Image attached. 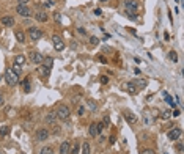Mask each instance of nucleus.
<instances>
[{
	"label": "nucleus",
	"instance_id": "obj_17",
	"mask_svg": "<svg viewBox=\"0 0 184 154\" xmlns=\"http://www.w3.org/2000/svg\"><path fill=\"white\" fill-rule=\"evenodd\" d=\"M69 142H63V143L60 145V154H69Z\"/></svg>",
	"mask_w": 184,
	"mask_h": 154
},
{
	"label": "nucleus",
	"instance_id": "obj_8",
	"mask_svg": "<svg viewBox=\"0 0 184 154\" xmlns=\"http://www.w3.org/2000/svg\"><path fill=\"white\" fill-rule=\"evenodd\" d=\"M121 88H123V90H126L129 94H135V93L139 91V90H137V87L134 85V82H124V83L121 85Z\"/></svg>",
	"mask_w": 184,
	"mask_h": 154
},
{
	"label": "nucleus",
	"instance_id": "obj_37",
	"mask_svg": "<svg viewBox=\"0 0 184 154\" xmlns=\"http://www.w3.org/2000/svg\"><path fill=\"white\" fill-rule=\"evenodd\" d=\"M54 17H55V21H57V22H60V21H61V16H60L58 13H55V14H54Z\"/></svg>",
	"mask_w": 184,
	"mask_h": 154
},
{
	"label": "nucleus",
	"instance_id": "obj_41",
	"mask_svg": "<svg viewBox=\"0 0 184 154\" xmlns=\"http://www.w3.org/2000/svg\"><path fill=\"white\" fill-rule=\"evenodd\" d=\"M172 115H173V117H179V110H175V112L172 113Z\"/></svg>",
	"mask_w": 184,
	"mask_h": 154
},
{
	"label": "nucleus",
	"instance_id": "obj_40",
	"mask_svg": "<svg viewBox=\"0 0 184 154\" xmlns=\"http://www.w3.org/2000/svg\"><path fill=\"white\" fill-rule=\"evenodd\" d=\"M95 14H96V16H101V14H102V11L99 10V8H96V10H95Z\"/></svg>",
	"mask_w": 184,
	"mask_h": 154
},
{
	"label": "nucleus",
	"instance_id": "obj_3",
	"mask_svg": "<svg viewBox=\"0 0 184 154\" xmlns=\"http://www.w3.org/2000/svg\"><path fill=\"white\" fill-rule=\"evenodd\" d=\"M55 113H57V118H60V120H68L69 115H71L68 106H58V109H57Z\"/></svg>",
	"mask_w": 184,
	"mask_h": 154
},
{
	"label": "nucleus",
	"instance_id": "obj_48",
	"mask_svg": "<svg viewBox=\"0 0 184 154\" xmlns=\"http://www.w3.org/2000/svg\"><path fill=\"white\" fill-rule=\"evenodd\" d=\"M99 2H107V0H99Z\"/></svg>",
	"mask_w": 184,
	"mask_h": 154
},
{
	"label": "nucleus",
	"instance_id": "obj_25",
	"mask_svg": "<svg viewBox=\"0 0 184 154\" xmlns=\"http://www.w3.org/2000/svg\"><path fill=\"white\" fill-rule=\"evenodd\" d=\"M39 154H54V149H52L51 146H46V148H43V149H41Z\"/></svg>",
	"mask_w": 184,
	"mask_h": 154
},
{
	"label": "nucleus",
	"instance_id": "obj_19",
	"mask_svg": "<svg viewBox=\"0 0 184 154\" xmlns=\"http://www.w3.org/2000/svg\"><path fill=\"white\" fill-rule=\"evenodd\" d=\"M14 63L19 65V66H24L25 65V57H24V55H17L16 58H14Z\"/></svg>",
	"mask_w": 184,
	"mask_h": 154
},
{
	"label": "nucleus",
	"instance_id": "obj_6",
	"mask_svg": "<svg viewBox=\"0 0 184 154\" xmlns=\"http://www.w3.org/2000/svg\"><path fill=\"white\" fill-rule=\"evenodd\" d=\"M16 13L19 14V16H24V17L32 16V10L27 7V5H17V7H16Z\"/></svg>",
	"mask_w": 184,
	"mask_h": 154
},
{
	"label": "nucleus",
	"instance_id": "obj_2",
	"mask_svg": "<svg viewBox=\"0 0 184 154\" xmlns=\"http://www.w3.org/2000/svg\"><path fill=\"white\" fill-rule=\"evenodd\" d=\"M5 80H7V83L10 87H14L17 82H19V75H17L11 68H8L7 71H5Z\"/></svg>",
	"mask_w": 184,
	"mask_h": 154
},
{
	"label": "nucleus",
	"instance_id": "obj_28",
	"mask_svg": "<svg viewBox=\"0 0 184 154\" xmlns=\"http://www.w3.org/2000/svg\"><path fill=\"white\" fill-rule=\"evenodd\" d=\"M168 57H170V60H173V62H178V55L175 50H170L168 52Z\"/></svg>",
	"mask_w": 184,
	"mask_h": 154
},
{
	"label": "nucleus",
	"instance_id": "obj_39",
	"mask_svg": "<svg viewBox=\"0 0 184 154\" xmlns=\"http://www.w3.org/2000/svg\"><path fill=\"white\" fill-rule=\"evenodd\" d=\"M17 2H19V5H27L30 0H17Z\"/></svg>",
	"mask_w": 184,
	"mask_h": 154
},
{
	"label": "nucleus",
	"instance_id": "obj_30",
	"mask_svg": "<svg viewBox=\"0 0 184 154\" xmlns=\"http://www.w3.org/2000/svg\"><path fill=\"white\" fill-rule=\"evenodd\" d=\"M170 117H172V112H170V110H164V112H162V118H164V120H168Z\"/></svg>",
	"mask_w": 184,
	"mask_h": 154
},
{
	"label": "nucleus",
	"instance_id": "obj_34",
	"mask_svg": "<svg viewBox=\"0 0 184 154\" xmlns=\"http://www.w3.org/2000/svg\"><path fill=\"white\" fill-rule=\"evenodd\" d=\"M88 107L91 110H96V104H95V101H88Z\"/></svg>",
	"mask_w": 184,
	"mask_h": 154
},
{
	"label": "nucleus",
	"instance_id": "obj_44",
	"mask_svg": "<svg viewBox=\"0 0 184 154\" xmlns=\"http://www.w3.org/2000/svg\"><path fill=\"white\" fill-rule=\"evenodd\" d=\"M178 151H179V153H183V145H181V143H178Z\"/></svg>",
	"mask_w": 184,
	"mask_h": 154
},
{
	"label": "nucleus",
	"instance_id": "obj_22",
	"mask_svg": "<svg viewBox=\"0 0 184 154\" xmlns=\"http://www.w3.org/2000/svg\"><path fill=\"white\" fill-rule=\"evenodd\" d=\"M164 98H165V101H167V102L170 104L172 107H176V102L173 101V98H172V96L168 94V93H164Z\"/></svg>",
	"mask_w": 184,
	"mask_h": 154
},
{
	"label": "nucleus",
	"instance_id": "obj_45",
	"mask_svg": "<svg viewBox=\"0 0 184 154\" xmlns=\"http://www.w3.org/2000/svg\"><path fill=\"white\" fill-rule=\"evenodd\" d=\"M77 30H79V33H82V35H85V30H83V28H80V27H79Z\"/></svg>",
	"mask_w": 184,
	"mask_h": 154
},
{
	"label": "nucleus",
	"instance_id": "obj_24",
	"mask_svg": "<svg viewBox=\"0 0 184 154\" xmlns=\"http://www.w3.org/2000/svg\"><path fill=\"white\" fill-rule=\"evenodd\" d=\"M22 85H24V91L25 93H30V82H28V79H24Z\"/></svg>",
	"mask_w": 184,
	"mask_h": 154
},
{
	"label": "nucleus",
	"instance_id": "obj_9",
	"mask_svg": "<svg viewBox=\"0 0 184 154\" xmlns=\"http://www.w3.org/2000/svg\"><path fill=\"white\" fill-rule=\"evenodd\" d=\"M30 60L35 63V65H43V60H44V57H43L39 52H32V54H30Z\"/></svg>",
	"mask_w": 184,
	"mask_h": 154
},
{
	"label": "nucleus",
	"instance_id": "obj_1",
	"mask_svg": "<svg viewBox=\"0 0 184 154\" xmlns=\"http://www.w3.org/2000/svg\"><path fill=\"white\" fill-rule=\"evenodd\" d=\"M124 10L129 19H135V11H137V3L135 0H124Z\"/></svg>",
	"mask_w": 184,
	"mask_h": 154
},
{
	"label": "nucleus",
	"instance_id": "obj_16",
	"mask_svg": "<svg viewBox=\"0 0 184 154\" xmlns=\"http://www.w3.org/2000/svg\"><path fill=\"white\" fill-rule=\"evenodd\" d=\"M132 82H134V85L137 87V90H142V88L147 87V80L145 79H135V80H132Z\"/></svg>",
	"mask_w": 184,
	"mask_h": 154
},
{
	"label": "nucleus",
	"instance_id": "obj_11",
	"mask_svg": "<svg viewBox=\"0 0 184 154\" xmlns=\"http://www.w3.org/2000/svg\"><path fill=\"white\" fill-rule=\"evenodd\" d=\"M33 16H35V19H36L38 22H47V19H49V16H47L46 13H43V11H39V13H35Z\"/></svg>",
	"mask_w": 184,
	"mask_h": 154
},
{
	"label": "nucleus",
	"instance_id": "obj_33",
	"mask_svg": "<svg viewBox=\"0 0 184 154\" xmlns=\"http://www.w3.org/2000/svg\"><path fill=\"white\" fill-rule=\"evenodd\" d=\"M99 80H101V83H102V85H106V83L109 82V79H107L106 75H101V79H99Z\"/></svg>",
	"mask_w": 184,
	"mask_h": 154
},
{
	"label": "nucleus",
	"instance_id": "obj_43",
	"mask_svg": "<svg viewBox=\"0 0 184 154\" xmlns=\"http://www.w3.org/2000/svg\"><path fill=\"white\" fill-rule=\"evenodd\" d=\"M99 62H101V63H107V60L104 58V57H99Z\"/></svg>",
	"mask_w": 184,
	"mask_h": 154
},
{
	"label": "nucleus",
	"instance_id": "obj_15",
	"mask_svg": "<svg viewBox=\"0 0 184 154\" xmlns=\"http://www.w3.org/2000/svg\"><path fill=\"white\" fill-rule=\"evenodd\" d=\"M46 121H47L49 124H54L55 121H57V113H55V112H49L47 115H46Z\"/></svg>",
	"mask_w": 184,
	"mask_h": 154
},
{
	"label": "nucleus",
	"instance_id": "obj_31",
	"mask_svg": "<svg viewBox=\"0 0 184 154\" xmlns=\"http://www.w3.org/2000/svg\"><path fill=\"white\" fill-rule=\"evenodd\" d=\"M143 121H145V124H151L153 123V118L148 117V115H145V117H143Z\"/></svg>",
	"mask_w": 184,
	"mask_h": 154
},
{
	"label": "nucleus",
	"instance_id": "obj_29",
	"mask_svg": "<svg viewBox=\"0 0 184 154\" xmlns=\"http://www.w3.org/2000/svg\"><path fill=\"white\" fill-rule=\"evenodd\" d=\"M11 69H13V71L16 72L17 75H19V74H20V71H22V66H19V65H16V63H14V65H13V68H11Z\"/></svg>",
	"mask_w": 184,
	"mask_h": 154
},
{
	"label": "nucleus",
	"instance_id": "obj_10",
	"mask_svg": "<svg viewBox=\"0 0 184 154\" xmlns=\"http://www.w3.org/2000/svg\"><path fill=\"white\" fill-rule=\"evenodd\" d=\"M167 137H168V140H178V138L181 137V129H178V127H175V129L168 130Z\"/></svg>",
	"mask_w": 184,
	"mask_h": 154
},
{
	"label": "nucleus",
	"instance_id": "obj_36",
	"mask_svg": "<svg viewBox=\"0 0 184 154\" xmlns=\"http://www.w3.org/2000/svg\"><path fill=\"white\" fill-rule=\"evenodd\" d=\"M142 154H154V151L153 149H148V148H147V149L142 151Z\"/></svg>",
	"mask_w": 184,
	"mask_h": 154
},
{
	"label": "nucleus",
	"instance_id": "obj_23",
	"mask_svg": "<svg viewBox=\"0 0 184 154\" xmlns=\"http://www.w3.org/2000/svg\"><path fill=\"white\" fill-rule=\"evenodd\" d=\"M77 151H79V143L76 142L72 146H69V154H77Z\"/></svg>",
	"mask_w": 184,
	"mask_h": 154
},
{
	"label": "nucleus",
	"instance_id": "obj_12",
	"mask_svg": "<svg viewBox=\"0 0 184 154\" xmlns=\"http://www.w3.org/2000/svg\"><path fill=\"white\" fill-rule=\"evenodd\" d=\"M2 24H3L5 27H13V25H14V17L3 16V17H2Z\"/></svg>",
	"mask_w": 184,
	"mask_h": 154
},
{
	"label": "nucleus",
	"instance_id": "obj_49",
	"mask_svg": "<svg viewBox=\"0 0 184 154\" xmlns=\"http://www.w3.org/2000/svg\"><path fill=\"white\" fill-rule=\"evenodd\" d=\"M0 154H5V153H3V151H0Z\"/></svg>",
	"mask_w": 184,
	"mask_h": 154
},
{
	"label": "nucleus",
	"instance_id": "obj_27",
	"mask_svg": "<svg viewBox=\"0 0 184 154\" xmlns=\"http://www.w3.org/2000/svg\"><path fill=\"white\" fill-rule=\"evenodd\" d=\"M82 154H90V145L88 143L82 145Z\"/></svg>",
	"mask_w": 184,
	"mask_h": 154
},
{
	"label": "nucleus",
	"instance_id": "obj_35",
	"mask_svg": "<svg viewBox=\"0 0 184 154\" xmlns=\"http://www.w3.org/2000/svg\"><path fill=\"white\" fill-rule=\"evenodd\" d=\"M54 2H52V0H47V2H44V7H47V8H51V7H54Z\"/></svg>",
	"mask_w": 184,
	"mask_h": 154
},
{
	"label": "nucleus",
	"instance_id": "obj_7",
	"mask_svg": "<svg viewBox=\"0 0 184 154\" xmlns=\"http://www.w3.org/2000/svg\"><path fill=\"white\" fill-rule=\"evenodd\" d=\"M47 137H49V130L46 129V127H41V129L36 130V138H38V142L47 140Z\"/></svg>",
	"mask_w": 184,
	"mask_h": 154
},
{
	"label": "nucleus",
	"instance_id": "obj_13",
	"mask_svg": "<svg viewBox=\"0 0 184 154\" xmlns=\"http://www.w3.org/2000/svg\"><path fill=\"white\" fill-rule=\"evenodd\" d=\"M124 118H126V121L129 124H135V121H137V117L132 112H124Z\"/></svg>",
	"mask_w": 184,
	"mask_h": 154
},
{
	"label": "nucleus",
	"instance_id": "obj_14",
	"mask_svg": "<svg viewBox=\"0 0 184 154\" xmlns=\"http://www.w3.org/2000/svg\"><path fill=\"white\" fill-rule=\"evenodd\" d=\"M36 71H38V74H39L41 77H47V75H49V69L46 68L44 65H39V66H38V69H36Z\"/></svg>",
	"mask_w": 184,
	"mask_h": 154
},
{
	"label": "nucleus",
	"instance_id": "obj_18",
	"mask_svg": "<svg viewBox=\"0 0 184 154\" xmlns=\"http://www.w3.org/2000/svg\"><path fill=\"white\" fill-rule=\"evenodd\" d=\"M90 135H91V137H98V135H101L99 130H98V124H96V123H93L91 126H90Z\"/></svg>",
	"mask_w": 184,
	"mask_h": 154
},
{
	"label": "nucleus",
	"instance_id": "obj_32",
	"mask_svg": "<svg viewBox=\"0 0 184 154\" xmlns=\"http://www.w3.org/2000/svg\"><path fill=\"white\" fill-rule=\"evenodd\" d=\"M90 43H91L93 46H96V44H98V43H99V39H98V38H96V36H91V38H90Z\"/></svg>",
	"mask_w": 184,
	"mask_h": 154
},
{
	"label": "nucleus",
	"instance_id": "obj_21",
	"mask_svg": "<svg viewBox=\"0 0 184 154\" xmlns=\"http://www.w3.org/2000/svg\"><path fill=\"white\" fill-rule=\"evenodd\" d=\"M16 39H17L19 43H24V41H25V33H24L22 30H17V31H16Z\"/></svg>",
	"mask_w": 184,
	"mask_h": 154
},
{
	"label": "nucleus",
	"instance_id": "obj_47",
	"mask_svg": "<svg viewBox=\"0 0 184 154\" xmlns=\"http://www.w3.org/2000/svg\"><path fill=\"white\" fill-rule=\"evenodd\" d=\"M175 2H176V3H179V2H181V0H175Z\"/></svg>",
	"mask_w": 184,
	"mask_h": 154
},
{
	"label": "nucleus",
	"instance_id": "obj_26",
	"mask_svg": "<svg viewBox=\"0 0 184 154\" xmlns=\"http://www.w3.org/2000/svg\"><path fill=\"white\" fill-rule=\"evenodd\" d=\"M10 134V127L8 126H2L0 127V135H8Z\"/></svg>",
	"mask_w": 184,
	"mask_h": 154
},
{
	"label": "nucleus",
	"instance_id": "obj_38",
	"mask_svg": "<svg viewBox=\"0 0 184 154\" xmlns=\"http://www.w3.org/2000/svg\"><path fill=\"white\" fill-rule=\"evenodd\" d=\"M109 123H110V118H109V117H106V118H104V123H102V124H104V126H107Z\"/></svg>",
	"mask_w": 184,
	"mask_h": 154
},
{
	"label": "nucleus",
	"instance_id": "obj_50",
	"mask_svg": "<svg viewBox=\"0 0 184 154\" xmlns=\"http://www.w3.org/2000/svg\"><path fill=\"white\" fill-rule=\"evenodd\" d=\"M0 82H2V75H0Z\"/></svg>",
	"mask_w": 184,
	"mask_h": 154
},
{
	"label": "nucleus",
	"instance_id": "obj_42",
	"mask_svg": "<svg viewBox=\"0 0 184 154\" xmlns=\"http://www.w3.org/2000/svg\"><path fill=\"white\" fill-rule=\"evenodd\" d=\"M83 110H85L83 107H79V115H83Z\"/></svg>",
	"mask_w": 184,
	"mask_h": 154
},
{
	"label": "nucleus",
	"instance_id": "obj_20",
	"mask_svg": "<svg viewBox=\"0 0 184 154\" xmlns=\"http://www.w3.org/2000/svg\"><path fill=\"white\" fill-rule=\"evenodd\" d=\"M43 63H44V66H46L47 69H51V68H52V63H54V58H52V57H44Z\"/></svg>",
	"mask_w": 184,
	"mask_h": 154
},
{
	"label": "nucleus",
	"instance_id": "obj_51",
	"mask_svg": "<svg viewBox=\"0 0 184 154\" xmlns=\"http://www.w3.org/2000/svg\"><path fill=\"white\" fill-rule=\"evenodd\" d=\"M164 154H168V153H164Z\"/></svg>",
	"mask_w": 184,
	"mask_h": 154
},
{
	"label": "nucleus",
	"instance_id": "obj_4",
	"mask_svg": "<svg viewBox=\"0 0 184 154\" xmlns=\"http://www.w3.org/2000/svg\"><path fill=\"white\" fill-rule=\"evenodd\" d=\"M28 36H30V39H33V41H38V39L43 38V31L36 27H30L28 28Z\"/></svg>",
	"mask_w": 184,
	"mask_h": 154
},
{
	"label": "nucleus",
	"instance_id": "obj_46",
	"mask_svg": "<svg viewBox=\"0 0 184 154\" xmlns=\"http://www.w3.org/2000/svg\"><path fill=\"white\" fill-rule=\"evenodd\" d=\"M3 106V98H2V96H0V107Z\"/></svg>",
	"mask_w": 184,
	"mask_h": 154
},
{
	"label": "nucleus",
	"instance_id": "obj_5",
	"mask_svg": "<svg viewBox=\"0 0 184 154\" xmlns=\"http://www.w3.org/2000/svg\"><path fill=\"white\" fill-rule=\"evenodd\" d=\"M52 43H54V47H55L57 52H61L65 49V43H63V39H61L58 35H54V36H52Z\"/></svg>",
	"mask_w": 184,
	"mask_h": 154
}]
</instances>
